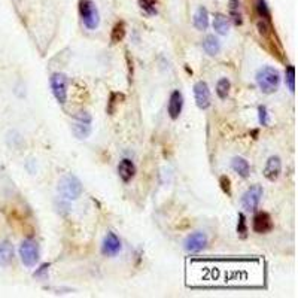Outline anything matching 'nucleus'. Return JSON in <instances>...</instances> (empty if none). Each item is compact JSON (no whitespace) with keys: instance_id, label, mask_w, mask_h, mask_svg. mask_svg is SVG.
<instances>
[{"instance_id":"nucleus-4","label":"nucleus","mask_w":298,"mask_h":298,"mask_svg":"<svg viewBox=\"0 0 298 298\" xmlns=\"http://www.w3.org/2000/svg\"><path fill=\"white\" fill-rule=\"evenodd\" d=\"M72 131L78 139H87L91 133V115L88 112H79L74 115Z\"/></svg>"},{"instance_id":"nucleus-19","label":"nucleus","mask_w":298,"mask_h":298,"mask_svg":"<svg viewBox=\"0 0 298 298\" xmlns=\"http://www.w3.org/2000/svg\"><path fill=\"white\" fill-rule=\"evenodd\" d=\"M203 49L209 54V56H216L221 49V45H219V40L213 36V35H207L205 39H203Z\"/></svg>"},{"instance_id":"nucleus-7","label":"nucleus","mask_w":298,"mask_h":298,"mask_svg":"<svg viewBox=\"0 0 298 298\" xmlns=\"http://www.w3.org/2000/svg\"><path fill=\"white\" fill-rule=\"evenodd\" d=\"M51 88L58 103H66L67 98V79L63 73H54L51 76Z\"/></svg>"},{"instance_id":"nucleus-10","label":"nucleus","mask_w":298,"mask_h":298,"mask_svg":"<svg viewBox=\"0 0 298 298\" xmlns=\"http://www.w3.org/2000/svg\"><path fill=\"white\" fill-rule=\"evenodd\" d=\"M280 171H282V161L279 157H270L265 163V167H264V176L275 182L279 176H280Z\"/></svg>"},{"instance_id":"nucleus-16","label":"nucleus","mask_w":298,"mask_h":298,"mask_svg":"<svg viewBox=\"0 0 298 298\" xmlns=\"http://www.w3.org/2000/svg\"><path fill=\"white\" fill-rule=\"evenodd\" d=\"M194 26L197 27V30H206L209 26V14L206 11V8H198L195 15H194Z\"/></svg>"},{"instance_id":"nucleus-20","label":"nucleus","mask_w":298,"mask_h":298,"mask_svg":"<svg viewBox=\"0 0 298 298\" xmlns=\"http://www.w3.org/2000/svg\"><path fill=\"white\" fill-rule=\"evenodd\" d=\"M228 8H230V17L233 18L234 24H237V26H240V24H242L240 2H239V0H230V3H228Z\"/></svg>"},{"instance_id":"nucleus-6","label":"nucleus","mask_w":298,"mask_h":298,"mask_svg":"<svg viewBox=\"0 0 298 298\" xmlns=\"http://www.w3.org/2000/svg\"><path fill=\"white\" fill-rule=\"evenodd\" d=\"M261 197H262V188L260 185H254L247 189L244 194H243V198H242V205H243V209L247 210V212H252L258 207L260 202H261Z\"/></svg>"},{"instance_id":"nucleus-12","label":"nucleus","mask_w":298,"mask_h":298,"mask_svg":"<svg viewBox=\"0 0 298 298\" xmlns=\"http://www.w3.org/2000/svg\"><path fill=\"white\" fill-rule=\"evenodd\" d=\"M119 251H121V242H119V239L113 233H108L105 240H103V246H102L103 255L115 257Z\"/></svg>"},{"instance_id":"nucleus-13","label":"nucleus","mask_w":298,"mask_h":298,"mask_svg":"<svg viewBox=\"0 0 298 298\" xmlns=\"http://www.w3.org/2000/svg\"><path fill=\"white\" fill-rule=\"evenodd\" d=\"M182 105H184V97L181 91H173L168 100V115L171 119H178L181 112H182Z\"/></svg>"},{"instance_id":"nucleus-9","label":"nucleus","mask_w":298,"mask_h":298,"mask_svg":"<svg viewBox=\"0 0 298 298\" xmlns=\"http://www.w3.org/2000/svg\"><path fill=\"white\" fill-rule=\"evenodd\" d=\"M194 97L197 106L200 109H207L210 106V91L206 82L200 81L194 85Z\"/></svg>"},{"instance_id":"nucleus-8","label":"nucleus","mask_w":298,"mask_h":298,"mask_svg":"<svg viewBox=\"0 0 298 298\" xmlns=\"http://www.w3.org/2000/svg\"><path fill=\"white\" fill-rule=\"evenodd\" d=\"M185 251L189 252V254H198V252H202L206 244H207V236L205 233H194L191 236L186 237L185 240Z\"/></svg>"},{"instance_id":"nucleus-24","label":"nucleus","mask_w":298,"mask_h":298,"mask_svg":"<svg viewBox=\"0 0 298 298\" xmlns=\"http://www.w3.org/2000/svg\"><path fill=\"white\" fill-rule=\"evenodd\" d=\"M257 9H258V14L261 18H265V19L270 18V11L267 8L265 0H257Z\"/></svg>"},{"instance_id":"nucleus-3","label":"nucleus","mask_w":298,"mask_h":298,"mask_svg":"<svg viewBox=\"0 0 298 298\" xmlns=\"http://www.w3.org/2000/svg\"><path fill=\"white\" fill-rule=\"evenodd\" d=\"M79 12H81L82 21H84L87 29L95 30L98 27L100 17H98V11H97L93 0H81V2H79Z\"/></svg>"},{"instance_id":"nucleus-22","label":"nucleus","mask_w":298,"mask_h":298,"mask_svg":"<svg viewBox=\"0 0 298 298\" xmlns=\"http://www.w3.org/2000/svg\"><path fill=\"white\" fill-rule=\"evenodd\" d=\"M216 93L221 98H227L228 93H230V81L227 78H222L218 81L216 84Z\"/></svg>"},{"instance_id":"nucleus-25","label":"nucleus","mask_w":298,"mask_h":298,"mask_svg":"<svg viewBox=\"0 0 298 298\" xmlns=\"http://www.w3.org/2000/svg\"><path fill=\"white\" fill-rule=\"evenodd\" d=\"M237 233L242 236V237H246V233H247V228H246V219H244V215L240 213L239 215V224H237Z\"/></svg>"},{"instance_id":"nucleus-23","label":"nucleus","mask_w":298,"mask_h":298,"mask_svg":"<svg viewBox=\"0 0 298 298\" xmlns=\"http://www.w3.org/2000/svg\"><path fill=\"white\" fill-rule=\"evenodd\" d=\"M285 74H286L288 88H289L291 91H294V90H295V69H294V66H288Z\"/></svg>"},{"instance_id":"nucleus-1","label":"nucleus","mask_w":298,"mask_h":298,"mask_svg":"<svg viewBox=\"0 0 298 298\" xmlns=\"http://www.w3.org/2000/svg\"><path fill=\"white\" fill-rule=\"evenodd\" d=\"M257 84L262 93L271 94L279 88L280 74L276 69H273V67H262L257 73Z\"/></svg>"},{"instance_id":"nucleus-26","label":"nucleus","mask_w":298,"mask_h":298,"mask_svg":"<svg viewBox=\"0 0 298 298\" xmlns=\"http://www.w3.org/2000/svg\"><path fill=\"white\" fill-rule=\"evenodd\" d=\"M258 112H260V122L262 124V126H267V124H268V112H267V108H265V106H260Z\"/></svg>"},{"instance_id":"nucleus-27","label":"nucleus","mask_w":298,"mask_h":298,"mask_svg":"<svg viewBox=\"0 0 298 298\" xmlns=\"http://www.w3.org/2000/svg\"><path fill=\"white\" fill-rule=\"evenodd\" d=\"M221 186L224 189V192H227L228 195L231 194V186H230V179L227 176H222L221 178Z\"/></svg>"},{"instance_id":"nucleus-21","label":"nucleus","mask_w":298,"mask_h":298,"mask_svg":"<svg viewBox=\"0 0 298 298\" xmlns=\"http://www.w3.org/2000/svg\"><path fill=\"white\" fill-rule=\"evenodd\" d=\"M124 36H126V24H124V22H116L113 30H112V42L118 43V42H121L124 39Z\"/></svg>"},{"instance_id":"nucleus-18","label":"nucleus","mask_w":298,"mask_h":298,"mask_svg":"<svg viewBox=\"0 0 298 298\" xmlns=\"http://www.w3.org/2000/svg\"><path fill=\"white\" fill-rule=\"evenodd\" d=\"M231 167H233V170H234L236 173H239V175H240L242 178H247V176H249V171H251V168H249V163H247L244 158H242V157H236V158H233Z\"/></svg>"},{"instance_id":"nucleus-5","label":"nucleus","mask_w":298,"mask_h":298,"mask_svg":"<svg viewBox=\"0 0 298 298\" xmlns=\"http://www.w3.org/2000/svg\"><path fill=\"white\" fill-rule=\"evenodd\" d=\"M19 257L26 267H35L39 261L37 244L32 240H24L19 246Z\"/></svg>"},{"instance_id":"nucleus-17","label":"nucleus","mask_w":298,"mask_h":298,"mask_svg":"<svg viewBox=\"0 0 298 298\" xmlns=\"http://www.w3.org/2000/svg\"><path fill=\"white\" fill-rule=\"evenodd\" d=\"M213 29L216 30V33L219 35H227L228 30H230V21L225 15L222 14H216L215 15V19H213Z\"/></svg>"},{"instance_id":"nucleus-11","label":"nucleus","mask_w":298,"mask_h":298,"mask_svg":"<svg viewBox=\"0 0 298 298\" xmlns=\"http://www.w3.org/2000/svg\"><path fill=\"white\" fill-rule=\"evenodd\" d=\"M271 228H273V221H271L268 213L260 212L255 215V218H254V231L255 233L264 234V233L271 231Z\"/></svg>"},{"instance_id":"nucleus-2","label":"nucleus","mask_w":298,"mask_h":298,"mask_svg":"<svg viewBox=\"0 0 298 298\" xmlns=\"http://www.w3.org/2000/svg\"><path fill=\"white\" fill-rule=\"evenodd\" d=\"M58 192L66 200H76L82 194V184L76 176L66 175L58 182Z\"/></svg>"},{"instance_id":"nucleus-14","label":"nucleus","mask_w":298,"mask_h":298,"mask_svg":"<svg viewBox=\"0 0 298 298\" xmlns=\"http://www.w3.org/2000/svg\"><path fill=\"white\" fill-rule=\"evenodd\" d=\"M118 175L124 182H130L136 175V166L133 164V161L127 160V158L122 160L118 164Z\"/></svg>"},{"instance_id":"nucleus-15","label":"nucleus","mask_w":298,"mask_h":298,"mask_svg":"<svg viewBox=\"0 0 298 298\" xmlns=\"http://www.w3.org/2000/svg\"><path fill=\"white\" fill-rule=\"evenodd\" d=\"M14 260V247L9 242L0 243V267H6Z\"/></svg>"}]
</instances>
